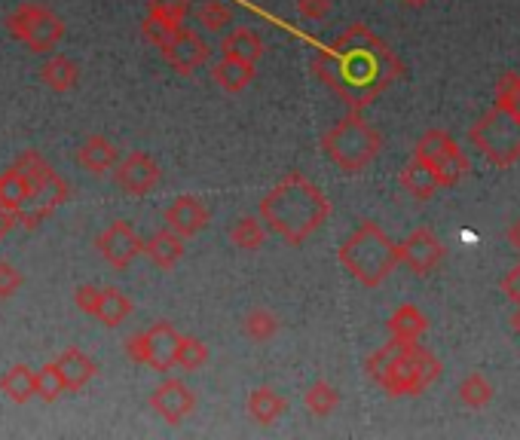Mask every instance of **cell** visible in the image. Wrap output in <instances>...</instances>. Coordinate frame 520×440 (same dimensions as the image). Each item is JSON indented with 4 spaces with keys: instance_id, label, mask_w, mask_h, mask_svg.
Masks as SVG:
<instances>
[{
    "instance_id": "obj_16",
    "label": "cell",
    "mask_w": 520,
    "mask_h": 440,
    "mask_svg": "<svg viewBox=\"0 0 520 440\" xmlns=\"http://www.w3.org/2000/svg\"><path fill=\"white\" fill-rule=\"evenodd\" d=\"M163 220H166V227L175 230L178 236L193 239V236H199V233L208 227V220H212V214H208V208H205L202 199H196V196H178V199L166 208Z\"/></svg>"
},
{
    "instance_id": "obj_44",
    "label": "cell",
    "mask_w": 520,
    "mask_h": 440,
    "mask_svg": "<svg viewBox=\"0 0 520 440\" xmlns=\"http://www.w3.org/2000/svg\"><path fill=\"white\" fill-rule=\"evenodd\" d=\"M16 224H19V220H16V211H10V208L0 205V239H4Z\"/></svg>"
},
{
    "instance_id": "obj_29",
    "label": "cell",
    "mask_w": 520,
    "mask_h": 440,
    "mask_svg": "<svg viewBox=\"0 0 520 440\" xmlns=\"http://www.w3.org/2000/svg\"><path fill=\"white\" fill-rule=\"evenodd\" d=\"M16 169L25 175V181L31 184V190H40L43 184H49L52 178H56V169L37 153V150H22L16 156Z\"/></svg>"
},
{
    "instance_id": "obj_36",
    "label": "cell",
    "mask_w": 520,
    "mask_h": 440,
    "mask_svg": "<svg viewBox=\"0 0 520 440\" xmlns=\"http://www.w3.org/2000/svg\"><path fill=\"white\" fill-rule=\"evenodd\" d=\"M496 107L508 110V114L520 117V77L517 74H502L496 83Z\"/></svg>"
},
{
    "instance_id": "obj_11",
    "label": "cell",
    "mask_w": 520,
    "mask_h": 440,
    "mask_svg": "<svg viewBox=\"0 0 520 440\" xmlns=\"http://www.w3.org/2000/svg\"><path fill=\"white\" fill-rule=\"evenodd\" d=\"M398 251H401V263L413 275H432L444 263V245L429 227L413 230L404 242H398Z\"/></svg>"
},
{
    "instance_id": "obj_25",
    "label": "cell",
    "mask_w": 520,
    "mask_h": 440,
    "mask_svg": "<svg viewBox=\"0 0 520 440\" xmlns=\"http://www.w3.org/2000/svg\"><path fill=\"white\" fill-rule=\"evenodd\" d=\"M40 80L52 92H71L80 83V68H77L74 59H68V55H52V59H46V65L40 71Z\"/></svg>"
},
{
    "instance_id": "obj_26",
    "label": "cell",
    "mask_w": 520,
    "mask_h": 440,
    "mask_svg": "<svg viewBox=\"0 0 520 440\" xmlns=\"http://www.w3.org/2000/svg\"><path fill=\"white\" fill-rule=\"evenodd\" d=\"M129 315H132V300L120 288H101L92 318H98L104 327H120Z\"/></svg>"
},
{
    "instance_id": "obj_41",
    "label": "cell",
    "mask_w": 520,
    "mask_h": 440,
    "mask_svg": "<svg viewBox=\"0 0 520 440\" xmlns=\"http://www.w3.org/2000/svg\"><path fill=\"white\" fill-rule=\"evenodd\" d=\"M297 10L309 22H322L331 13V0H297Z\"/></svg>"
},
{
    "instance_id": "obj_21",
    "label": "cell",
    "mask_w": 520,
    "mask_h": 440,
    "mask_svg": "<svg viewBox=\"0 0 520 440\" xmlns=\"http://www.w3.org/2000/svg\"><path fill=\"white\" fill-rule=\"evenodd\" d=\"M386 330H389V337L395 340H407V343H420V337L429 330V318L416 309V306H398L392 312V318L386 321Z\"/></svg>"
},
{
    "instance_id": "obj_40",
    "label": "cell",
    "mask_w": 520,
    "mask_h": 440,
    "mask_svg": "<svg viewBox=\"0 0 520 440\" xmlns=\"http://www.w3.org/2000/svg\"><path fill=\"white\" fill-rule=\"evenodd\" d=\"M22 288V272L13 266V263H7V260H0V300H7V297H13L16 291Z\"/></svg>"
},
{
    "instance_id": "obj_37",
    "label": "cell",
    "mask_w": 520,
    "mask_h": 440,
    "mask_svg": "<svg viewBox=\"0 0 520 440\" xmlns=\"http://www.w3.org/2000/svg\"><path fill=\"white\" fill-rule=\"evenodd\" d=\"M178 28H181V25H172L169 19H160V16L147 13V19L141 22V37H144L147 43H153L156 49H163V46L172 40V34H175Z\"/></svg>"
},
{
    "instance_id": "obj_12",
    "label": "cell",
    "mask_w": 520,
    "mask_h": 440,
    "mask_svg": "<svg viewBox=\"0 0 520 440\" xmlns=\"http://www.w3.org/2000/svg\"><path fill=\"white\" fill-rule=\"evenodd\" d=\"M160 52H163V59L169 62V68L184 74V77L196 74L208 62V55H212V52H208V43L196 31H190L184 25L172 34V40Z\"/></svg>"
},
{
    "instance_id": "obj_45",
    "label": "cell",
    "mask_w": 520,
    "mask_h": 440,
    "mask_svg": "<svg viewBox=\"0 0 520 440\" xmlns=\"http://www.w3.org/2000/svg\"><path fill=\"white\" fill-rule=\"evenodd\" d=\"M508 245L520 251V217L514 220V224L508 227Z\"/></svg>"
},
{
    "instance_id": "obj_35",
    "label": "cell",
    "mask_w": 520,
    "mask_h": 440,
    "mask_svg": "<svg viewBox=\"0 0 520 440\" xmlns=\"http://www.w3.org/2000/svg\"><path fill=\"white\" fill-rule=\"evenodd\" d=\"M230 22H233V13L227 4H221V0H202L199 25L205 31H224V28H230Z\"/></svg>"
},
{
    "instance_id": "obj_2",
    "label": "cell",
    "mask_w": 520,
    "mask_h": 440,
    "mask_svg": "<svg viewBox=\"0 0 520 440\" xmlns=\"http://www.w3.org/2000/svg\"><path fill=\"white\" fill-rule=\"evenodd\" d=\"M331 214V199L306 175H285L264 199H260V220L288 245H303Z\"/></svg>"
},
{
    "instance_id": "obj_47",
    "label": "cell",
    "mask_w": 520,
    "mask_h": 440,
    "mask_svg": "<svg viewBox=\"0 0 520 440\" xmlns=\"http://www.w3.org/2000/svg\"><path fill=\"white\" fill-rule=\"evenodd\" d=\"M514 327L520 330V306H517V315H514Z\"/></svg>"
},
{
    "instance_id": "obj_14",
    "label": "cell",
    "mask_w": 520,
    "mask_h": 440,
    "mask_svg": "<svg viewBox=\"0 0 520 440\" xmlns=\"http://www.w3.org/2000/svg\"><path fill=\"white\" fill-rule=\"evenodd\" d=\"M71 196L68 184L56 175L49 184H43L40 190H31V196L22 202V208L16 211V220L25 227V230H34L40 220H46L52 211H56L59 205H65Z\"/></svg>"
},
{
    "instance_id": "obj_27",
    "label": "cell",
    "mask_w": 520,
    "mask_h": 440,
    "mask_svg": "<svg viewBox=\"0 0 520 440\" xmlns=\"http://www.w3.org/2000/svg\"><path fill=\"white\" fill-rule=\"evenodd\" d=\"M212 77H215V83L224 92L236 95V92L248 89V83L254 80V65L239 62V59H230V55H221V62L212 68Z\"/></svg>"
},
{
    "instance_id": "obj_7",
    "label": "cell",
    "mask_w": 520,
    "mask_h": 440,
    "mask_svg": "<svg viewBox=\"0 0 520 440\" xmlns=\"http://www.w3.org/2000/svg\"><path fill=\"white\" fill-rule=\"evenodd\" d=\"M413 156L429 165L441 187H456L468 172H472V162H468L462 147L444 129H429L420 141H416Z\"/></svg>"
},
{
    "instance_id": "obj_19",
    "label": "cell",
    "mask_w": 520,
    "mask_h": 440,
    "mask_svg": "<svg viewBox=\"0 0 520 440\" xmlns=\"http://www.w3.org/2000/svg\"><path fill=\"white\" fill-rule=\"evenodd\" d=\"M401 190L404 193H410L413 199H420V202H429L438 190H441V184H438V178H435V172L429 169V165L423 162V159H410L404 169H401Z\"/></svg>"
},
{
    "instance_id": "obj_3",
    "label": "cell",
    "mask_w": 520,
    "mask_h": 440,
    "mask_svg": "<svg viewBox=\"0 0 520 440\" xmlns=\"http://www.w3.org/2000/svg\"><path fill=\"white\" fill-rule=\"evenodd\" d=\"M368 376L392 398H410L426 392L429 385L441 376L438 358L407 340H389L368 358Z\"/></svg>"
},
{
    "instance_id": "obj_46",
    "label": "cell",
    "mask_w": 520,
    "mask_h": 440,
    "mask_svg": "<svg viewBox=\"0 0 520 440\" xmlns=\"http://www.w3.org/2000/svg\"><path fill=\"white\" fill-rule=\"evenodd\" d=\"M404 4H407V7H413V10H420V7H426V4H429V0H404Z\"/></svg>"
},
{
    "instance_id": "obj_28",
    "label": "cell",
    "mask_w": 520,
    "mask_h": 440,
    "mask_svg": "<svg viewBox=\"0 0 520 440\" xmlns=\"http://www.w3.org/2000/svg\"><path fill=\"white\" fill-rule=\"evenodd\" d=\"M230 242L239 248V251H260L267 242V227L264 220L257 217H239L236 224L230 227Z\"/></svg>"
},
{
    "instance_id": "obj_4",
    "label": "cell",
    "mask_w": 520,
    "mask_h": 440,
    "mask_svg": "<svg viewBox=\"0 0 520 440\" xmlns=\"http://www.w3.org/2000/svg\"><path fill=\"white\" fill-rule=\"evenodd\" d=\"M337 260L352 275V279L361 282L364 288H380L389 275L395 272V266L401 263V251L383 233L380 224L364 220V224L340 245Z\"/></svg>"
},
{
    "instance_id": "obj_9",
    "label": "cell",
    "mask_w": 520,
    "mask_h": 440,
    "mask_svg": "<svg viewBox=\"0 0 520 440\" xmlns=\"http://www.w3.org/2000/svg\"><path fill=\"white\" fill-rule=\"evenodd\" d=\"M178 346H181L178 330L169 321H156L153 327L126 340V355L135 364H147L156 373H166L178 367Z\"/></svg>"
},
{
    "instance_id": "obj_42",
    "label": "cell",
    "mask_w": 520,
    "mask_h": 440,
    "mask_svg": "<svg viewBox=\"0 0 520 440\" xmlns=\"http://www.w3.org/2000/svg\"><path fill=\"white\" fill-rule=\"evenodd\" d=\"M98 294H101V288H95V285H80V288L74 291V303H77V309L86 312V315H95Z\"/></svg>"
},
{
    "instance_id": "obj_20",
    "label": "cell",
    "mask_w": 520,
    "mask_h": 440,
    "mask_svg": "<svg viewBox=\"0 0 520 440\" xmlns=\"http://www.w3.org/2000/svg\"><path fill=\"white\" fill-rule=\"evenodd\" d=\"M56 364H59L62 376H65L68 392H80L83 385H89L95 379V373H98V364L86 352H80V349H65L56 358Z\"/></svg>"
},
{
    "instance_id": "obj_34",
    "label": "cell",
    "mask_w": 520,
    "mask_h": 440,
    "mask_svg": "<svg viewBox=\"0 0 520 440\" xmlns=\"http://www.w3.org/2000/svg\"><path fill=\"white\" fill-rule=\"evenodd\" d=\"M68 392V385H65V376L59 370L56 361H49L37 370V398L46 401V404H56L62 395Z\"/></svg>"
},
{
    "instance_id": "obj_32",
    "label": "cell",
    "mask_w": 520,
    "mask_h": 440,
    "mask_svg": "<svg viewBox=\"0 0 520 440\" xmlns=\"http://www.w3.org/2000/svg\"><path fill=\"white\" fill-rule=\"evenodd\" d=\"M28 196H31V184L25 181V175L16 169V165L10 172L0 175V205L10 208V211H19Z\"/></svg>"
},
{
    "instance_id": "obj_33",
    "label": "cell",
    "mask_w": 520,
    "mask_h": 440,
    "mask_svg": "<svg viewBox=\"0 0 520 440\" xmlns=\"http://www.w3.org/2000/svg\"><path fill=\"white\" fill-rule=\"evenodd\" d=\"M306 407L312 416H331L337 407H340V392L334 389L331 382L319 379V382H312L309 389H306Z\"/></svg>"
},
{
    "instance_id": "obj_10",
    "label": "cell",
    "mask_w": 520,
    "mask_h": 440,
    "mask_svg": "<svg viewBox=\"0 0 520 440\" xmlns=\"http://www.w3.org/2000/svg\"><path fill=\"white\" fill-rule=\"evenodd\" d=\"M95 248H98L101 260L114 269H126L135 263L138 254H144L141 236L132 230V224H126V220H114L108 230H101L95 239Z\"/></svg>"
},
{
    "instance_id": "obj_24",
    "label": "cell",
    "mask_w": 520,
    "mask_h": 440,
    "mask_svg": "<svg viewBox=\"0 0 520 440\" xmlns=\"http://www.w3.org/2000/svg\"><path fill=\"white\" fill-rule=\"evenodd\" d=\"M288 410V401L273 392V389H254L248 395V416L257 422V425H273L285 416Z\"/></svg>"
},
{
    "instance_id": "obj_38",
    "label": "cell",
    "mask_w": 520,
    "mask_h": 440,
    "mask_svg": "<svg viewBox=\"0 0 520 440\" xmlns=\"http://www.w3.org/2000/svg\"><path fill=\"white\" fill-rule=\"evenodd\" d=\"M208 361V346L196 337H181L178 346V367L181 370H199Z\"/></svg>"
},
{
    "instance_id": "obj_15",
    "label": "cell",
    "mask_w": 520,
    "mask_h": 440,
    "mask_svg": "<svg viewBox=\"0 0 520 440\" xmlns=\"http://www.w3.org/2000/svg\"><path fill=\"white\" fill-rule=\"evenodd\" d=\"M150 407H153V413H160L169 425H178L196 410V395L187 389L181 379H166L153 389Z\"/></svg>"
},
{
    "instance_id": "obj_30",
    "label": "cell",
    "mask_w": 520,
    "mask_h": 440,
    "mask_svg": "<svg viewBox=\"0 0 520 440\" xmlns=\"http://www.w3.org/2000/svg\"><path fill=\"white\" fill-rule=\"evenodd\" d=\"M459 401L465 407H472V410H481L493 401V385L484 373H468L462 382H459Z\"/></svg>"
},
{
    "instance_id": "obj_1",
    "label": "cell",
    "mask_w": 520,
    "mask_h": 440,
    "mask_svg": "<svg viewBox=\"0 0 520 440\" xmlns=\"http://www.w3.org/2000/svg\"><path fill=\"white\" fill-rule=\"evenodd\" d=\"M312 74L343 104L361 110L374 104L401 77V62L383 37L355 22L312 59Z\"/></svg>"
},
{
    "instance_id": "obj_39",
    "label": "cell",
    "mask_w": 520,
    "mask_h": 440,
    "mask_svg": "<svg viewBox=\"0 0 520 440\" xmlns=\"http://www.w3.org/2000/svg\"><path fill=\"white\" fill-rule=\"evenodd\" d=\"M147 13L169 19L172 25H184L190 13V0H147Z\"/></svg>"
},
{
    "instance_id": "obj_5",
    "label": "cell",
    "mask_w": 520,
    "mask_h": 440,
    "mask_svg": "<svg viewBox=\"0 0 520 440\" xmlns=\"http://www.w3.org/2000/svg\"><path fill=\"white\" fill-rule=\"evenodd\" d=\"M322 150L325 156L346 175H361L368 165L380 156L383 138L380 132L364 120L358 110L337 120L325 135H322Z\"/></svg>"
},
{
    "instance_id": "obj_43",
    "label": "cell",
    "mask_w": 520,
    "mask_h": 440,
    "mask_svg": "<svg viewBox=\"0 0 520 440\" xmlns=\"http://www.w3.org/2000/svg\"><path fill=\"white\" fill-rule=\"evenodd\" d=\"M502 294H505L514 306H520V263L502 279Z\"/></svg>"
},
{
    "instance_id": "obj_6",
    "label": "cell",
    "mask_w": 520,
    "mask_h": 440,
    "mask_svg": "<svg viewBox=\"0 0 520 440\" xmlns=\"http://www.w3.org/2000/svg\"><path fill=\"white\" fill-rule=\"evenodd\" d=\"M468 138L496 169H511L520 162V117L496 104L475 120V126L468 129Z\"/></svg>"
},
{
    "instance_id": "obj_22",
    "label": "cell",
    "mask_w": 520,
    "mask_h": 440,
    "mask_svg": "<svg viewBox=\"0 0 520 440\" xmlns=\"http://www.w3.org/2000/svg\"><path fill=\"white\" fill-rule=\"evenodd\" d=\"M221 52L230 55V59H239V62L254 65V62L264 59V40H260V34L251 31V28H233V31L224 37Z\"/></svg>"
},
{
    "instance_id": "obj_31",
    "label": "cell",
    "mask_w": 520,
    "mask_h": 440,
    "mask_svg": "<svg viewBox=\"0 0 520 440\" xmlns=\"http://www.w3.org/2000/svg\"><path fill=\"white\" fill-rule=\"evenodd\" d=\"M242 334L254 343H267L279 334V318L270 309H251L242 321Z\"/></svg>"
},
{
    "instance_id": "obj_13",
    "label": "cell",
    "mask_w": 520,
    "mask_h": 440,
    "mask_svg": "<svg viewBox=\"0 0 520 440\" xmlns=\"http://www.w3.org/2000/svg\"><path fill=\"white\" fill-rule=\"evenodd\" d=\"M160 175H163L160 165H156L144 150H132L114 169V181L129 196H147L156 184H160Z\"/></svg>"
},
{
    "instance_id": "obj_23",
    "label": "cell",
    "mask_w": 520,
    "mask_h": 440,
    "mask_svg": "<svg viewBox=\"0 0 520 440\" xmlns=\"http://www.w3.org/2000/svg\"><path fill=\"white\" fill-rule=\"evenodd\" d=\"M0 392H4L13 404H28L31 398H37V373L28 364L10 367L4 376H0Z\"/></svg>"
},
{
    "instance_id": "obj_8",
    "label": "cell",
    "mask_w": 520,
    "mask_h": 440,
    "mask_svg": "<svg viewBox=\"0 0 520 440\" xmlns=\"http://www.w3.org/2000/svg\"><path fill=\"white\" fill-rule=\"evenodd\" d=\"M7 28L31 52H52L65 37V22L40 4H19L7 16Z\"/></svg>"
},
{
    "instance_id": "obj_18",
    "label": "cell",
    "mask_w": 520,
    "mask_h": 440,
    "mask_svg": "<svg viewBox=\"0 0 520 440\" xmlns=\"http://www.w3.org/2000/svg\"><path fill=\"white\" fill-rule=\"evenodd\" d=\"M144 254L150 257L153 266H160V269H175L184 257V236H178L175 230H160V233H153L147 242H144Z\"/></svg>"
},
{
    "instance_id": "obj_17",
    "label": "cell",
    "mask_w": 520,
    "mask_h": 440,
    "mask_svg": "<svg viewBox=\"0 0 520 440\" xmlns=\"http://www.w3.org/2000/svg\"><path fill=\"white\" fill-rule=\"evenodd\" d=\"M117 162H120V150L104 135H89L77 150V165L89 175H108L117 169Z\"/></svg>"
}]
</instances>
